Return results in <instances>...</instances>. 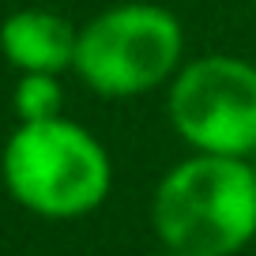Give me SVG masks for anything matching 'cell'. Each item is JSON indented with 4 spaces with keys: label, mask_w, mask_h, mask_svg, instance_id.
<instances>
[{
    "label": "cell",
    "mask_w": 256,
    "mask_h": 256,
    "mask_svg": "<svg viewBox=\"0 0 256 256\" xmlns=\"http://www.w3.org/2000/svg\"><path fill=\"white\" fill-rule=\"evenodd\" d=\"M151 230L174 252L238 256L256 238L252 162L204 151L174 162L151 192Z\"/></svg>",
    "instance_id": "obj_1"
},
{
    "label": "cell",
    "mask_w": 256,
    "mask_h": 256,
    "mask_svg": "<svg viewBox=\"0 0 256 256\" xmlns=\"http://www.w3.org/2000/svg\"><path fill=\"white\" fill-rule=\"evenodd\" d=\"M0 181L23 211L49 222H72L110 200L113 158L87 124L60 113L16 124L0 151Z\"/></svg>",
    "instance_id": "obj_2"
},
{
    "label": "cell",
    "mask_w": 256,
    "mask_h": 256,
    "mask_svg": "<svg viewBox=\"0 0 256 256\" xmlns=\"http://www.w3.org/2000/svg\"><path fill=\"white\" fill-rule=\"evenodd\" d=\"M181 64V19L162 4L124 0L80 26L72 72L98 98H140L170 87Z\"/></svg>",
    "instance_id": "obj_3"
},
{
    "label": "cell",
    "mask_w": 256,
    "mask_h": 256,
    "mask_svg": "<svg viewBox=\"0 0 256 256\" xmlns=\"http://www.w3.org/2000/svg\"><path fill=\"white\" fill-rule=\"evenodd\" d=\"M166 117L188 151L248 158L256 147V64L234 53L184 60L166 87Z\"/></svg>",
    "instance_id": "obj_4"
},
{
    "label": "cell",
    "mask_w": 256,
    "mask_h": 256,
    "mask_svg": "<svg viewBox=\"0 0 256 256\" xmlns=\"http://www.w3.org/2000/svg\"><path fill=\"white\" fill-rule=\"evenodd\" d=\"M76 38L80 26L49 8H19L0 19V56L16 72L64 76L76 60Z\"/></svg>",
    "instance_id": "obj_5"
},
{
    "label": "cell",
    "mask_w": 256,
    "mask_h": 256,
    "mask_svg": "<svg viewBox=\"0 0 256 256\" xmlns=\"http://www.w3.org/2000/svg\"><path fill=\"white\" fill-rule=\"evenodd\" d=\"M12 113L19 124L26 120H49L64 113V83L53 72H19L12 87Z\"/></svg>",
    "instance_id": "obj_6"
},
{
    "label": "cell",
    "mask_w": 256,
    "mask_h": 256,
    "mask_svg": "<svg viewBox=\"0 0 256 256\" xmlns=\"http://www.w3.org/2000/svg\"><path fill=\"white\" fill-rule=\"evenodd\" d=\"M151 256H188V252H174V248H158V252H151Z\"/></svg>",
    "instance_id": "obj_7"
},
{
    "label": "cell",
    "mask_w": 256,
    "mask_h": 256,
    "mask_svg": "<svg viewBox=\"0 0 256 256\" xmlns=\"http://www.w3.org/2000/svg\"><path fill=\"white\" fill-rule=\"evenodd\" d=\"M248 162H252V170H256V147H252V154H248Z\"/></svg>",
    "instance_id": "obj_8"
}]
</instances>
